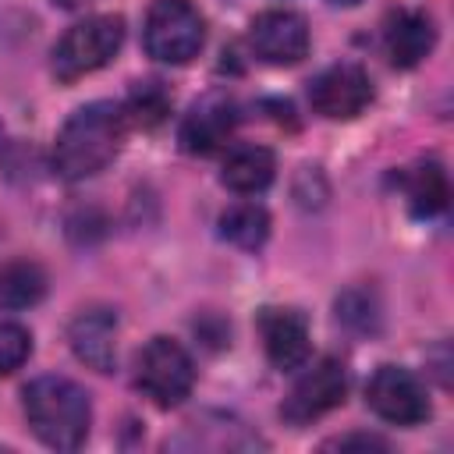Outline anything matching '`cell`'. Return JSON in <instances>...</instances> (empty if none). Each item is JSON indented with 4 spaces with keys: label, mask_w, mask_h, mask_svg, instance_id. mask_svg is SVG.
Instances as JSON below:
<instances>
[{
    "label": "cell",
    "mask_w": 454,
    "mask_h": 454,
    "mask_svg": "<svg viewBox=\"0 0 454 454\" xmlns=\"http://www.w3.org/2000/svg\"><path fill=\"white\" fill-rule=\"evenodd\" d=\"M128 117L117 103H85L78 106L57 131L53 142V167L64 181H85L99 174L124 142Z\"/></svg>",
    "instance_id": "obj_1"
},
{
    "label": "cell",
    "mask_w": 454,
    "mask_h": 454,
    "mask_svg": "<svg viewBox=\"0 0 454 454\" xmlns=\"http://www.w3.org/2000/svg\"><path fill=\"white\" fill-rule=\"evenodd\" d=\"M32 433L53 450H78L92 426L89 394L64 376H39L21 394Z\"/></svg>",
    "instance_id": "obj_2"
},
{
    "label": "cell",
    "mask_w": 454,
    "mask_h": 454,
    "mask_svg": "<svg viewBox=\"0 0 454 454\" xmlns=\"http://www.w3.org/2000/svg\"><path fill=\"white\" fill-rule=\"evenodd\" d=\"M124 43V21L117 14H92L71 25L53 46V74L60 82H78L106 67Z\"/></svg>",
    "instance_id": "obj_3"
},
{
    "label": "cell",
    "mask_w": 454,
    "mask_h": 454,
    "mask_svg": "<svg viewBox=\"0 0 454 454\" xmlns=\"http://www.w3.org/2000/svg\"><path fill=\"white\" fill-rule=\"evenodd\" d=\"M145 53L163 64H188L206 46V18L192 0H153L142 25Z\"/></svg>",
    "instance_id": "obj_4"
},
{
    "label": "cell",
    "mask_w": 454,
    "mask_h": 454,
    "mask_svg": "<svg viewBox=\"0 0 454 454\" xmlns=\"http://www.w3.org/2000/svg\"><path fill=\"white\" fill-rule=\"evenodd\" d=\"M135 387L156 408H174L195 387V362L177 340L153 337L135 358Z\"/></svg>",
    "instance_id": "obj_5"
},
{
    "label": "cell",
    "mask_w": 454,
    "mask_h": 454,
    "mask_svg": "<svg viewBox=\"0 0 454 454\" xmlns=\"http://www.w3.org/2000/svg\"><path fill=\"white\" fill-rule=\"evenodd\" d=\"M344 394H348L344 365L337 358H319L312 369H305L298 376V383L284 397L280 419L287 426H309V422L323 419L326 411H333L337 404H344Z\"/></svg>",
    "instance_id": "obj_6"
},
{
    "label": "cell",
    "mask_w": 454,
    "mask_h": 454,
    "mask_svg": "<svg viewBox=\"0 0 454 454\" xmlns=\"http://www.w3.org/2000/svg\"><path fill=\"white\" fill-rule=\"evenodd\" d=\"M369 408L394 426H419L429 419V394L415 372L401 365H380L365 383Z\"/></svg>",
    "instance_id": "obj_7"
},
{
    "label": "cell",
    "mask_w": 454,
    "mask_h": 454,
    "mask_svg": "<svg viewBox=\"0 0 454 454\" xmlns=\"http://www.w3.org/2000/svg\"><path fill=\"white\" fill-rule=\"evenodd\" d=\"M309 103L326 121H351L372 103V82L358 64H333L309 82Z\"/></svg>",
    "instance_id": "obj_8"
},
{
    "label": "cell",
    "mask_w": 454,
    "mask_h": 454,
    "mask_svg": "<svg viewBox=\"0 0 454 454\" xmlns=\"http://www.w3.org/2000/svg\"><path fill=\"white\" fill-rule=\"evenodd\" d=\"M248 46L262 64L291 67L309 53V21L298 11H262L248 28Z\"/></svg>",
    "instance_id": "obj_9"
},
{
    "label": "cell",
    "mask_w": 454,
    "mask_h": 454,
    "mask_svg": "<svg viewBox=\"0 0 454 454\" xmlns=\"http://www.w3.org/2000/svg\"><path fill=\"white\" fill-rule=\"evenodd\" d=\"M255 330L262 337V351L273 362V369L291 372V369H301L309 362V351H312V344H309V323H305V316L298 309L266 305L255 316Z\"/></svg>",
    "instance_id": "obj_10"
},
{
    "label": "cell",
    "mask_w": 454,
    "mask_h": 454,
    "mask_svg": "<svg viewBox=\"0 0 454 454\" xmlns=\"http://www.w3.org/2000/svg\"><path fill=\"white\" fill-rule=\"evenodd\" d=\"M234 128H238V106L227 96H206L184 114L177 138L184 153L213 156L234 138Z\"/></svg>",
    "instance_id": "obj_11"
},
{
    "label": "cell",
    "mask_w": 454,
    "mask_h": 454,
    "mask_svg": "<svg viewBox=\"0 0 454 454\" xmlns=\"http://www.w3.org/2000/svg\"><path fill=\"white\" fill-rule=\"evenodd\" d=\"M71 351L78 362L92 365L96 372H114L117 365V316L110 309H85L74 316L67 330Z\"/></svg>",
    "instance_id": "obj_12"
},
{
    "label": "cell",
    "mask_w": 454,
    "mask_h": 454,
    "mask_svg": "<svg viewBox=\"0 0 454 454\" xmlns=\"http://www.w3.org/2000/svg\"><path fill=\"white\" fill-rule=\"evenodd\" d=\"M436 28L426 11H397L387 18L383 28V46L394 67H415L433 53Z\"/></svg>",
    "instance_id": "obj_13"
},
{
    "label": "cell",
    "mask_w": 454,
    "mask_h": 454,
    "mask_svg": "<svg viewBox=\"0 0 454 454\" xmlns=\"http://www.w3.org/2000/svg\"><path fill=\"white\" fill-rule=\"evenodd\" d=\"M273 174H277V160L266 145H234L223 156L220 181L238 195H255L273 184Z\"/></svg>",
    "instance_id": "obj_14"
},
{
    "label": "cell",
    "mask_w": 454,
    "mask_h": 454,
    "mask_svg": "<svg viewBox=\"0 0 454 454\" xmlns=\"http://www.w3.org/2000/svg\"><path fill=\"white\" fill-rule=\"evenodd\" d=\"M401 192L408 199V209L415 216H440L447 209V199H450V188H447V170L433 160L426 163H415L401 174Z\"/></svg>",
    "instance_id": "obj_15"
},
{
    "label": "cell",
    "mask_w": 454,
    "mask_h": 454,
    "mask_svg": "<svg viewBox=\"0 0 454 454\" xmlns=\"http://www.w3.org/2000/svg\"><path fill=\"white\" fill-rule=\"evenodd\" d=\"M46 273L32 259H11L0 266V309H28L43 301Z\"/></svg>",
    "instance_id": "obj_16"
},
{
    "label": "cell",
    "mask_w": 454,
    "mask_h": 454,
    "mask_svg": "<svg viewBox=\"0 0 454 454\" xmlns=\"http://www.w3.org/2000/svg\"><path fill=\"white\" fill-rule=\"evenodd\" d=\"M220 234H223L231 245H238V248H245V252H255V248L270 238V216H266V209L255 206V202H238V206H231V209L220 216Z\"/></svg>",
    "instance_id": "obj_17"
},
{
    "label": "cell",
    "mask_w": 454,
    "mask_h": 454,
    "mask_svg": "<svg viewBox=\"0 0 454 454\" xmlns=\"http://www.w3.org/2000/svg\"><path fill=\"white\" fill-rule=\"evenodd\" d=\"M121 110L138 128H156L170 114V96L160 82H135V89L128 92V103Z\"/></svg>",
    "instance_id": "obj_18"
},
{
    "label": "cell",
    "mask_w": 454,
    "mask_h": 454,
    "mask_svg": "<svg viewBox=\"0 0 454 454\" xmlns=\"http://www.w3.org/2000/svg\"><path fill=\"white\" fill-rule=\"evenodd\" d=\"M32 355V333L21 323L0 319V376L21 369Z\"/></svg>",
    "instance_id": "obj_19"
},
{
    "label": "cell",
    "mask_w": 454,
    "mask_h": 454,
    "mask_svg": "<svg viewBox=\"0 0 454 454\" xmlns=\"http://www.w3.org/2000/svg\"><path fill=\"white\" fill-rule=\"evenodd\" d=\"M330 447H387V443L376 436H344V440H333Z\"/></svg>",
    "instance_id": "obj_20"
},
{
    "label": "cell",
    "mask_w": 454,
    "mask_h": 454,
    "mask_svg": "<svg viewBox=\"0 0 454 454\" xmlns=\"http://www.w3.org/2000/svg\"><path fill=\"white\" fill-rule=\"evenodd\" d=\"M57 7H67V11H74V7H85L89 0H53Z\"/></svg>",
    "instance_id": "obj_21"
},
{
    "label": "cell",
    "mask_w": 454,
    "mask_h": 454,
    "mask_svg": "<svg viewBox=\"0 0 454 454\" xmlns=\"http://www.w3.org/2000/svg\"><path fill=\"white\" fill-rule=\"evenodd\" d=\"M330 4H340V7H351V4H358V0H330Z\"/></svg>",
    "instance_id": "obj_22"
},
{
    "label": "cell",
    "mask_w": 454,
    "mask_h": 454,
    "mask_svg": "<svg viewBox=\"0 0 454 454\" xmlns=\"http://www.w3.org/2000/svg\"><path fill=\"white\" fill-rule=\"evenodd\" d=\"M0 142H4V124H0Z\"/></svg>",
    "instance_id": "obj_23"
}]
</instances>
